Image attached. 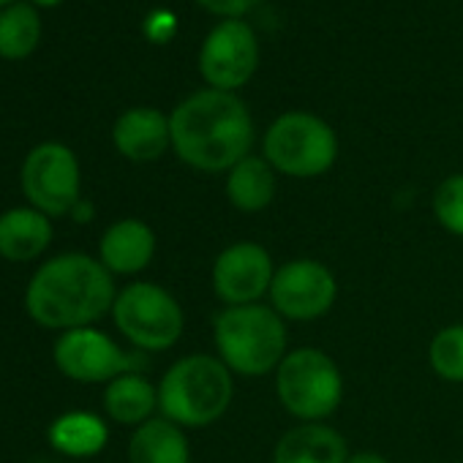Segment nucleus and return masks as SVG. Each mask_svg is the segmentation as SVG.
Here are the masks:
<instances>
[{"label":"nucleus","instance_id":"1","mask_svg":"<svg viewBox=\"0 0 463 463\" xmlns=\"http://www.w3.org/2000/svg\"><path fill=\"white\" fill-rule=\"evenodd\" d=\"M172 150L196 172H229L251 156L254 120L249 107L223 90H199L177 104L169 115Z\"/></svg>","mask_w":463,"mask_h":463},{"label":"nucleus","instance_id":"2","mask_svg":"<svg viewBox=\"0 0 463 463\" xmlns=\"http://www.w3.org/2000/svg\"><path fill=\"white\" fill-rule=\"evenodd\" d=\"M112 273L88 254H61L44 262L25 292L28 317L50 330L90 327L115 306Z\"/></svg>","mask_w":463,"mask_h":463},{"label":"nucleus","instance_id":"3","mask_svg":"<svg viewBox=\"0 0 463 463\" xmlns=\"http://www.w3.org/2000/svg\"><path fill=\"white\" fill-rule=\"evenodd\" d=\"M287 319L270 303L223 306L213 317L215 357L235 379H262L279 371L289 354Z\"/></svg>","mask_w":463,"mask_h":463},{"label":"nucleus","instance_id":"4","mask_svg":"<svg viewBox=\"0 0 463 463\" xmlns=\"http://www.w3.org/2000/svg\"><path fill=\"white\" fill-rule=\"evenodd\" d=\"M235 401V373L215 354H185L158 382V414L175 425L210 428Z\"/></svg>","mask_w":463,"mask_h":463},{"label":"nucleus","instance_id":"5","mask_svg":"<svg viewBox=\"0 0 463 463\" xmlns=\"http://www.w3.org/2000/svg\"><path fill=\"white\" fill-rule=\"evenodd\" d=\"M273 379L281 409L298 422H327L346 390L338 363L319 346L289 349Z\"/></svg>","mask_w":463,"mask_h":463},{"label":"nucleus","instance_id":"6","mask_svg":"<svg viewBox=\"0 0 463 463\" xmlns=\"http://www.w3.org/2000/svg\"><path fill=\"white\" fill-rule=\"evenodd\" d=\"M262 156L279 175L295 180L322 177L338 158V137L311 112H287L265 131Z\"/></svg>","mask_w":463,"mask_h":463},{"label":"nucleus","instance_id":"7","mask_svg":"<svg viewBox=\"0 0 463 463\" xmlns=\"http://www.w3.org/2000/svg\"><path fill=\"white\" fill-rule=\"evenodd\" d=\"M112 319L120 335L139 352H166L185 330V314L172 292L153 281H134L118 292Z\"/></svg>","mask_w":463,"mask_h":463},{"label":"nucleus","instance_id":"8","mask_svg":"<svg viewBox=\"0 0 463 463\" xmlns=\"http://www.w3.org/2000/svg\"><path fill=\"white\" fill-rule=\"evenodd\" d=\"M338 300L335 273L314 257H298L279 265L268 303L287 322H317L333 311Z\"/></svg>","mask_w":463,"mask_h":463},{"label":"nucleus","instance_id":"9","mask_svg":"<svg viewBox=\"0 0 463 463\" xmlns=\"http://www.w3.org/2000/svg\"><path fill=\"white\" fill-rule=\"evenodd\" d=\"M279 265L273 254L257 241H238L218 251L210 268L213 295L223 306L268 303Z\"/></svg>","mask_w":463,"mask_h":463},{"label":"nucleus","instance_id":"10","mask_svg":"<svg viewBox=\"0 0 463 463\" xmlns=\"http://www.w3.org/2000/svg\"><path fill=\"white\" fill-rule=\"evenodd\" d=\"M55 365L58 371L80 384H101L112 382L123 373L139 371L142 357L123 352L107 333L96 327L66 330L55 344Z\"/></svg>","mask_w":463,"mask_h":463},{"label":"nucleus","instance_id":"11","mask_svg":"<svg viewBox=\"0 0 463 463\" xmlns=\"http://www.w3.org/2000/svg\"><path fill=\"white\" fill-rule=\"evenodd\" d=\"M23 191L44 215H69L80 202V161L61 142L33 147L23 166Z\"/></svg>","mask_w":463,"mask_h":463},{"label":"nucleus","instance_id":"12","mask_svg":"<svg viewBox=\"0 0 463 463\" xmlns=\"http://www.w3.org/2000/svg\"><path fill=\"white\" fill-rule=\"evenodd\" d=\"M260 63L254 31L241 20H226L210 31L199 52V71L213 90L232 93L243 88Z\"/></svg>","mask_w":463,"mask_h":463},{"label":"nucleus","instance_id":"13","mask_svg":"<svg viewBox=\"0 0 463 463\" xmlns=\"http://www.w3.org/2000/svg\"><path fill=\"white\" fill-rule=\"evenodd\" d=\"M156 257V232L142 218H120L107 226L99 243V262L112 276H137Z\"/></svg>","mask_w":463,"mask_h":463},{"label":"nucleus","instance_id":"14","mask_svg":"<svg viewBox=\"0 0 463 463\" xmlns=\"http://www.w3.org/2000/svg\"><path fill=\"white\" fill-rule=\"evenodd\" d=\"M349 444L330 422H298L273 447V463H346Z\"/></svg>","mask_w":463,"mask_h":463},{"label":"nucleus","instance_id":"15","mask_svg":"<svg viewBox=\"0 0 463 463\" xmlns=\"http://www.w3.org/2000/svg\"><path fill=\"white\" fill-rule=\"evenodd\" d=\"M112 142L118 153L128 161H137V164L156 161L166 153V147H172L169 118L150 107L128 109L115 120Z\"/></svg>","mask_w":463,"mask_h":463},{"label":"nucleus","instance_id":"16","mask_svg":"<svg viewBox=\"0 0 463 463\" xmlns=\"http://www.w3.org/2000/svg\"><path fill=\"white\" fill-rule=\"evenodd\" d=\"M52 243V223L36 207H12L0 215V257L9 262H33Z\"/></svg>","mask_w":463,"mask_h":463},{"label":"nucleus","instance_id":"17","mask_svg":"<svg viewBox=\"0 0 463 463\" xmlns=\"http://www.w3.org/2000/svg\"><path fill=\"white\" fill-rule=\"evenodd\" d=\"M223 191L238 213H262L279 194V172L268 164L265 156H246L226 172Z\"/></svg>","mask_w":463,"mask_h":463},{"label":"nucleus","instance_id":"18","mask_svg":"<svg viewBox=\"0 0 463 463\" xmlns=\"http://www.w3.org/2000/svg\"><path fill=\"white\" fill-rule=\"evenodd\" d=\"M104 411L112 422L139 428L158 411V384L142 376V371L123 373L107 384Z\"/></svg>","mask_w":463,"mask_h":463},{"label":"nucleus","instance_id":"19","mask_svg":"<svg viewBox=\"0 0 463 463\" xmlns=\"http://www.w3.org/2000/svg\"><path fill=\"white\" fill-rule=\"evenodd\" d=\"M128 463H191V441L185 428L161 414L134 428L128 441Z\"/></svg>","mask_w":463,"mask_h":463},{"label":"nucleus","instance_id":"20","mask_svg":"<svg viewBox=\"0 0 463 463\" xmlns=\"http://www.w3.org/2000/svg\"><path fill=\"white\" fill-rule=\"evenodd\" d=\"M50 444L66 458H93L109 441L107 422L93 411H66L50 425Z\"/></svg>","mask_w":463,"mask_h":463},{"label":"nucleus","instance_id":"21","mask_svg":"<svg viewBox=\"0 0 463 463\" xmlns=\"http://www.w3.org/2000/svg\"><path fill=\"white\" fill-rule=\"evenodd\" d=\"M39 36H42V23L31 6L14 4L0 12V58L9 61L28 58L36 50Z\"/></svg>","mask_w":463,"mask_h":463},{"label":"nucleus","instance_id":"22","mask_svg":"<svg viewBox=\"0 0 463 463\" xmlns=\"http://www.w3.org/2000/svg\"><path fill=\"white\" fill-rule=\"evenodd\" d=\"M428 365L441 382L463 384V325H447L430 338Z\"/></svg>","mask_w":463,"mask_h":463},{"label":"nucleus","instance_id":"23","mask_svg":"<svg viewBox=\"0 0 463 463\" xmlns=\"http://www.w3.org/2000/svg\"><path fill=\"white\" fill-rule=\"evenodd\" d=\"M433 218L452 238H463V172L449 175L433 191Z\"/></svg>","mask_w":463,"mask_h":463},{"label":"nucleus","instance_id":"24","mask_svg":"<svg viewBox=\"0 0 463 463\" xmlns=\"http://www.w3.org/2000/svg\"><path fill=\"white\" fill-rule=\"evenodd\" d=\"M199 4L213 12V14H223L229 20H238L241 14H246L249 9H254L260 0H199Z\"/></svg>","mask_w":463,"mask_h":463},{"label":"nucleus","instance_id":"25","mask_svg":"<svg viewBox=\"0 0 463 463\" xmlns=\"http://www.w3.org/2000/svg\"><path fill=\"white\" fill-rule=\"evenodd\" d=\"M147 36L153 42H169L172 39V31H175V17L169 12H153L147 25H145Z\"/></svg>","mask_w":463,"mask_h":463},{"label":"nucleus","instance_id":"26","mask_svg":"<svg viewBox=\"0 0 463 463\" xmlns=\"http://www.w3.org/2000/svg\"><path fill=\"white\" fill-rule=\"evenodd\" d=\"M346 463H390L382 452H373V449H357L349 455Z\"/></svg>","mask_w":463,"mask_h":463},{"label":"nucleus","instance_id":"27","mask_svg":"<svg viewBox=\"0 0 463 463\" xmlns=\"http://www.w3.org/2000/svg\"><path fill=\"white\" fill-rule=\"evenodd\" d=\"M71 215H74V218H77L80 223H88V221H90V215H93V204H88L85 199H80V202L74 204Z\"/></svg>","mask_w":463,"mask_h":463},{"label":"nucleus","instance_id":"28","mask_svg":"<svg viewBox=\"0 0 463 463\" xmlns=\"http://www.w3.org/2000/svg\"><path fill=\"white\" fill-rule=\"evenodd\" d=\"M39 6H58V4H63V0H36Z\"/></svg>","mask_w":463,"mask_h":463},{"label":"nucleus","instance_id":"29","mask_svg":"<svg viewBox=\"0 0 463 463\" xmlns=\"http://www.w3.org/2000/svg\"><path fill=\"white\" fill-rule=\"evenodd\" d=\"M9 4H14V0H0V6H9Z\"/></svg>","mask_w":463,"mask_h":463}]
</instances>
